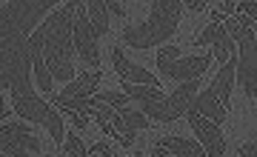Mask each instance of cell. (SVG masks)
<instances>
[{
	"mask_svg": "<svg viewBox=\"0 0 257 157\" xmlns=\"http://www.w3.org/2000/svg\"><path fill=\"white\" fill-rule=\"evenodd\" d=\"M32 66H35V77H37V86H40V92H49L52 94V80H55V74L49 72L46 60H43V55H32Z\"/></svg>",
	"mask_w": 257,
	"mask_h": 157,
	"instance_id": "cell-19",
	"label": "cell"
},
{
	"mask_svg": "<svg viewBox=\"0 0 257 157\" xmlns=\"http://www.w3.org/2000/svg\"><path fill=\"white\" fill-rule=\"evenodd\" d=\"M52 6H57V0H6L0 6V49L15 40H29L35 23Z\"/></svg>",
	"mask_w": 257,
	"mask_h": 157,
	"instance_id": "cell-3",
	"label": "cell"
},
{
	"mask_svg": "<svg viewBox=\"0 0 257 157\" xmlns=\"http://www.w3.org/2000/svg\"><path fill=\"white\" fill-rule=\"evenodd\" d=\"M97 32H94V23L89 18V9L86 6H77L74 12V49H77V55H80L83 63H89L92 69L100 66V57H97Z\"/></svg>",
	"mask_w": 257,
	"mask_h": 157,
	"instance_id": "cell-8",
	"label": "cell"
},
{
	"mask_svg": "<svg viewBox=\"0 0 257 157\" xmlns=\"http://www.w3.org/2000/svg\"><path fill=\"white\" fill-rule=\"evenodd\" d=\"M32 69L29 40H15L0 49V86L12 94L32 92Z\"/></svg>",
	"mask_w": 257,
	"mask_h": 157,
	"instance_id": "cell-4",
	"label": "cell"
},
{
	"mask_svg": "<svg viewBox=\"0 0 257 157\" xmlns=\"http://www.w3.org/2000/svg\"><path fill=\"white\" fill-rule=\"evenodd\" d=\"M111 63H114V69H117L120 80H128V83H149V86H160L157 83V77L152 72H146L143 66L132 63L126 55H123V49L114 46V52H111Z\"/></svg>",
	"mask_w": 257,
	"mask_h": 157,
	"instance_id": "cell-12",
	"label": "cell"
},
{
	"mask_svg": "<svg viewBox=\"0 0 257 157\" xmlns=\"http://www.w3.org/2000/svg\"><path fill=\"white\" fill-rule=\"evenodd\" d=\"M6 114H9V109H6V100H3V94H0V123L6 120Z\"/></svg>",
	"mask_w": 257,
	"mask_h": 157,
	"instance_id": "cell-30",
	"label": "cell"
},
{
	"mask_svg": "<svg viewBox=\"0 0 257 157\" xmlns=\"http://www.w3.org/2000/svg\"><path fill=\"white\" fill-rule=\"evenodd\" d=\"M237 154H243V157H257V143H243Z\"/></svg>",
	"mask_w": 257,
	"mask_h": 157,
	"instance_id": "cell-26",
	"label": "cell"
},
{
	"mask_svg": "<svg viewBox=\"0 0 257 157\" xmlns=\"http://www.w3.org/2000/svg\"><path fill=\"white\" fill-rule=\"evenodd\" d=\"M86 0H66L57 12H52L35 35H29V49L32 55H43L49 72L55 74V80H74V12Z\"/></svg>",
	"mask_w": 257,
	"mask_h": 157,
	"instance_id": "cell-1",
	"label": "cell"
},
{
	"mask_svg": "<svg viewBox=\"0 0 257 157\" xmlns=\"http://www.w3.org/2000/svg\"><path fill=\"white\" fill-rule=\"evenodd\" d=\"M223 29L231 35V40H234V43H248V40H254V37H257L254 26H251V23H240L237 15H231V18L223 20Z\"/></svg>",
	"mask_w": 257,
	"mask_h": 157,
	"instance_id": "cell-18",
	"label": "cell"
},
{
	"mask_svg": "<svg viewBox=\"0 0 257 157\" xmlns=\"http://www.w3.org/2000/svg\"><path fill=\"white\" fill-rule=\"evenodd\" d=\"M197 92H200V77L186 80V83L177 86V92H172V97H169V111H172L175 120L180 114H189V109H192L194 100H197Z\"/></svg>",
	"mask_w": 257,
	"mask_h": 157,
	"instance_id": "cell-16",
	"label": "cell"
},
{
	"mask_svg": "<svg viewBox=\"0 0 257 157\" xmlns=\"http://www.w3.org/2000/svg\"><path fill=\"white\" fill-rule=\"evenodd\" d=\"M63 154H69V157H74V154H89V148H83V143H80V137L77 134H66V143H63V148H60Z\"/></svg>",
	"mask_w": 257,
	"mask_h": 157,
	"instance_id": "cell-23",
	"label": "cell"
},
{
	"mask_svg": "<svg viewBox=\"0 0 257 157\" xmlns=\"http://www.w3.org/2000/svg\"><path fill=\"white\" fill-rule=\"evenodd\" d=\"M103 72L97 69V72H89V74H80L77 80H69V86H66L63 92L52 94V103H60L66 100V97H92L94 92H97V83H100Z\"/></svg>",
	"mask_w": 257,
	"mask_h": 157,
	"instance_id": "cell-15",
	"label": "cell"
},
{
	"mask_svg": "<svg viewBox=\"0 0 257 157\" xmlns=\"http://www.w3.org/2000/svg\"><path fill=\"white\" fill-rule=\"evenodd\" d=\"M220 29H223V23H217V20H211L209 26L200 32V37L194 40V46H211L214 40H217V35H220Z\"/></svg>",
	"mask_w": 257,
	"mask_h": 157,
	"instance_id": "cell-22",
	"label": "cell"
},
{
	"mask_svg": "<svg viewBox=\"0 0 257 157\" xmlns=\"http://www.w3.org/2000/svg\"><path fill=\"white\" fill-rule=\"evenodd\" d=\"M231 43H234V40H231V35L226 32V29H220V35H217V40L211 43V55L217 57L220 63H226V60L231 57Z\"/></svg>",
	"mask_w": 257,
	"mask_h": 157,
	"instance_id": "cell-20",
	"label": "cell"
},
{
	"mask_svg": "<svg viewBox=\"0 0 257 157\" xmlns=\"http://www.w3.org/2000/svg\"><path fill=\"white\" fill-rule=\"evenodd\" d=\"M12 103H15V111H18L23 120H32L37 126H46L49 134L55 137V143L66 140V126L63 117L57 114V106L52 103H43L35 92H23V94H12Z\"/></svg>",
	"mask_w": 257,
	"mask_h": 157,
	"instance_id": "cell-5",
	"label": "cell"
},
{
	"mask_svg": "<svg viewBox=\"0 0 257 157\" xmlns=\"http://www.w3.org/2000/svg\"><path fill=\"white\" fill-rule=\"evenodd\" d=\"M189 126H192L194 137L203 143V148H206V154L211 157H220L226 154V137H223L220 131V123L209 120V117H203L200 111H189Z\"/></svg>",
	"mask_w": 257,
	"mask_h": 157,
	"instance_id": "cell-9",
	"label": "cell"
},
{
	"mask_svg": "<svg viewBox=\"0 0 257 157\" xmlns=\"http://www.w3.org/2000/svg\"><path fill=\"white\" fill-rule=\"evenodd\" d=\"M206 148H203L200 140H186V137H157V146L152 148V157H200Z\"/></svg>",
	"mask_w": 257,
	"mask_h": 157,
	"instance_id": "cell-11",
	"label": "cell"
},
{
	"mask_svg": "<svg viewBox=\"0 0 257 157\" xmlns=\"http://www.w3.org/2000/svg\"><path fill=\"white\" fill-rule=\"evenodd\" d=\"M97 97H100L103 103H111L114 109H126V100H128L126 92H100Z\"/></svg>",
	"mask_w": 257,
	"mask_h": 157,
	"instance_id": "cell-24",
	"label": "cell"
},
{
	"mask_svg": "<svg viewBox=\"0 0 257 157\" xmlns=\"http://www.w3.org/2000/svg\"><path fill=\"white\" fill-rule=\"evenodd\" d=\"M240 12L248 15V18L257 23V0H240Z\"/></svg>",
	"mask_w": 257,
	"mask_h": 157,
	"instance_id": "cell-25",
	"label": "cell"
},
{
	"mask_svg": "<svg viewBox=\"0 0 257 157\" xmlns=\"http://www.w3.org/2000/svg\"><path fill=\"white\" fill-rule=\"evenodd\" d=\"M120 114H123V120L128 123V129H135V131H140V129H149V117L146 111L140 109V111H135V109H117Z\"/></svg>",
	"mask_w": 257,
	"mask_h": 157,
	"instance_id": "cell-21",
	"label": "cell"
},
{
	"mask_svg": "<svg viewBox=\"0 0 257 157\" xmlns=\"http://www.w3.org/2000/svg\"><path fill=\"white\" fill-rule=\"evenodd\" d=\"M192 109L200 111L203 117H209V120H214V123H223L226 117H229V114H226V106H223V103L217 100V97L209 92V89H206L203 94H197V100H194ZM192 109H189V111H192Z\"/></svg>",
	"mask_w": 257,
	"mask_h": 157,
	"instance_id": "cell-17",
	"label": "cell"
},
{
	"mask_svg": "<svg viewBox=\"0 0 257 157\" xmlns=\"http://www.w3.org/2000/svg\"><path fill=\"white\" fill-rule=\"evenodd\" d=\"M214 55H197V57H180V46H163L157 52V69L166 80L186 83L194 77H203Z\"/></svg>",
	"mask_w": 257,
	"mask_h": 157,
	"instance_id": "cell-6",
	"label": "cell"
},
{
	"mask_svg": "<svg viewBox=\"0 0 257 157\" xmlns=\"http://www.w3.org/2000/svg\"><path fill=\"white\" fill-rule=\"evenodd\" d=\"M240 86L248 97L257 100V37L248 43H240V63H237Z\"/></svg>",
	"mask_w": 257,
	"mask_h": 157,
	"instance_id": "cell-10",
	"label": "cell"
},
{
	"mask_svg": "<svg viewBox=\"0 0 257 157\" xmlns=\"http://www.w3.org/2000/svg\"><path fill=\"white\" fill-rule=\"evenodd\" d=\"M180 6H183V0H152L149 20L123 26L126 46L149 49V46H157V43L169 40L177 32V23H180Z\"/></svg>",
	"mask_w": 257,
	"mask_h": 157,
	"instance_id": "cell-2",
	"label": "cell"
},
{
	"mask_svg": "<svg viewBox=\"0 0 257 157\" xmlns=\"http://www.w3.org/2000/svg\"><path fill=\"white\" fill-rule=\"evenodd\" d=\"M237 63H240V57H234L231 55L226 63H223V69L217 72V77L211 80V86H209V92L217 97V100L229 109V100H231V86H234V77H237Z\"/></svg>",
	"mask_w": 257,
	"mask_h": 157,
	"instance_id": "cell-14",
	"label": "cell"
},
{
	"mask_svg": "<svg viewBox=\"0 0 257 157\" xmlns=\"http://www.w3.org/2000/svg\"><path fill=\"white\" fill-rule=\"evenodd\" d=\"M234 9H237V3H234V0H226V3H223V12H226V15H231Z\"/></svg>",
	"mask_w": 257,
	"mask_h": 157,
	"instance_id": "cell-31",
	"label": "cell"
},
{
	"mask_svg": "<svg viewBox=\"0 0 257 157\" xmlns=\"http://www.w3.org/2000/svg\"><path fill=\"white\" fill-rule=\"evenodd\" d=\"M72 120H74V126H77V129H86V117H83V111H74Z\"/></svg>",
	"mask_w": 257,
	"mask_h": 157,
	"instance_id": "cell-29",
	"label": "cell"
},
{
	"mask_svg": "<svg viewBox=\"0 0 257 157\" xmlns=\"http://www.w3.org/2000/svg\"><path fill=\"white\" fill-rule=\"evenodd\" d=\"M251 26H254V32H257V23H251Z\"/></svg>",
	"mask_w": 257,
	"mask_h": 157,
	"instance_id": "cell-32",
	"label": "cell"
},
{
	"mask_svg": "<svg viewBox=\"0 0 257 157\" xmlns=\"http://www.w3.org/2000/svg\"><path fill=\"white\" fill-rule=\"evenodd\" d=\"M186 6H189V9L192 12H203L206 9V3H209V0H183Z\"/></svg>",
	"mask_w": 257,
	"mask_h": 157,
	"instance_id": "cell-28",
	"label": "cell"
},
{
	"mask_svg": "<svg viewBox=\"0 0 257 157\" xmlns=\"http://www.w3.org/2000/svg\"><path fill=\"white\" fill-rule=\"evenodd\" d=\"M89 154H111V148H109V143H94L89 148Z\"/></svg>",
	"mask_w": 257,
	"mask_h": 157,
	"instance_id": "cell-27",
	"label": "cell"
},
{
	"mask_svg": "<svg viewBox=\"0 0 257 157\" xmlns=\"http://www.w3.org/2000/svg\"><path fill=\"white\" fill-rule=\"evenodd\" d=\"M86 9H89V18H92L97 35H106L109 32V15L126 18V9L120 6L117 0H86Z\"/></svg>",
	"mask_w": 257,
	"mask_h": 157,
	"instance_id": "cell-13",
	"label": "cell"
},
{
	"mask_svg": "<svg viewBox=\"0 0 257 157\" xmlns=\"http://www.w3.org/2000/svg\"><path fill=\"white\" fill-rule=\"evenodd\" d=\"M40 137L26 123H3L0 126V154L23 157V154H40Z\"/></svg>",
	"mask_w": 257,
	"mask_h": 157,
	"instance_id": "cell-7",
	"label": "cell"
}]
</instances>
